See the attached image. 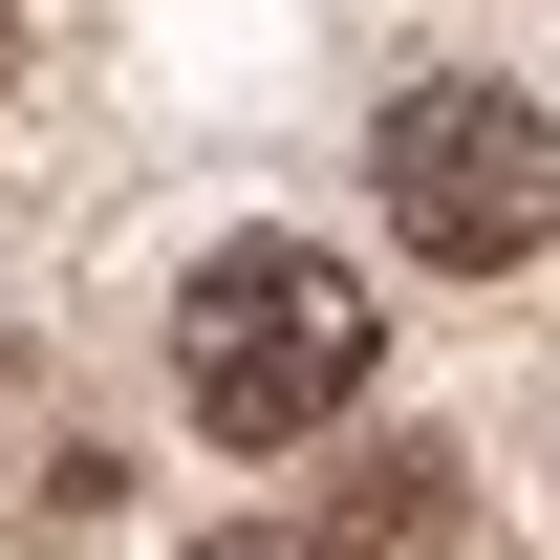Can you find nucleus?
Wrapping results in <instances>:
<instances>
[{
    "instance_id": "39448f33",
    "label": "nucleus",
    "mask_w": 560,
    "mask_h": 560,
    "mask_svg": "<svg viewBox=\"0 0 560 560\" xmlns=\"http://www.w3.org/2000/svg\"><path fill=\"white\" fill-rule=\"evenodd\" d=\"M0 44H22V22H0Z\"/></svg>"
},
{
    "instance_id": "f257e3e1",
    "label": "nucleus",
    "mask_w": 560,
    "mask_h": 560,
    "mask_svg": "<svg viewBox=\"0 0 560 560\" xmlns=\"http://www.w3.org/2000/svg\"><path fill=\"white\" fill-rule=\"evenodd\" d=\"M173 388H195L215 453H302V431L366 410V280L324 237H215L173 280Z\"/></svg>"
},
{
    "instance_id": "20e7f679",
    "label": "nucleus",
    "mask_w": 560,
    "mask_h": 560,
    "mask_svg": "<svg viewBox=\"0 0 560 560\" xmlns=\"http://www.w3.org/2000/svg\"><path fill=\"white\" fill-rule=\"evenodd\" d=\"M195 560H324V539H195Z\"/></svg>"
},
{
    "instance_id": "f03ea898",
    "label": "nucleus",
    "mask_w": 560,
    "mask_h": 560,
    "mask_svg": "<svg viewBox=\"0 0 560 560\" xmlns=\"http://www.w3.org/2000/svg\"><path fill=\"white\" fill-rule=\"evenodd\" d=\"M366 173H388V237H410V259H453V280H517V259L560 237V130H539V108H517L495 66H431V86H388Z\"/></svg>"
},
{
    "instance_id": "7ed1b4c3",
    "label": "nucleus",
    "mask_w": 560,
    "mask_h": 560,
    "mask_svg": "<svg viewBox=\"0 0 560 560\" xmlns=\"http://www.w3.org/2000/svg\"><path fill=\"white\" fill-rule=\"evenodd\" d=\"M431 539H453V453H366V495H346L324 560H431Z\"/></svg>"
}]
</instances>
